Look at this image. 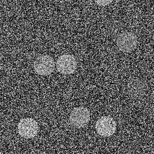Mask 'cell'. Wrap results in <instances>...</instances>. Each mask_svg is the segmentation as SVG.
Masks as SVG:
<instances>
[{"label": "cell", "mask_w": 154, "mask_h": 154, "mask_svg": "<svg viewBox=\"0 0 154 154\" xmlns=\"http://www.w3.org/2000/svg\"><path fill=\"white\" fill-rule=\"evenodd\" d=\"M148 90L146 83L141 79L136 78L130 81L127 85L128 94L131 98L139 99L143 97Z\"/></svg>", "instance_id": "obj_1"}, {"label": "cell", "mask_w": 154, "mask_h": 154, "mask_svg": "<svg viewBox=\"0 0 154 154\" xmlns=\"http://www.w3.org/2000/svg\"><path fill=\"white\" fill-rule=\"evenodd\" d=\"M54 60L48 55L39 57L34 63L35 70L40 75H47L51 74L54 70Z\"/></svg>", "instance_id": "obj_2"}, {"label": "cell", "mask_w": 154, "mask_h": 154, "mask_svg": "<svg viewBox=\"0 0 154 154\" xmlns=\"http://www.w3.org/2000/svg\"><path fill=\"white\" fill-rule=\"evenodd\" d=\"M118 48L122 51L129 53L135 49L137 45V38L135 34L125 32L121 33L117 39Z\"/></svg>", "instance_id": "obj_3"}, {"label": "cell", "mask_w": 154, "mask_h": 154, "mask_svg": "<svg viewBox=\"0 0 154 154\" xmlns=\"http://www.w3.org/2000/svg\"><path fill=\"white\" fill-rule=\"evenodd\" d=\"M38 128L37 122L32 118L22 119L18 125L19 133L26 138H32L35 136Z\"/></svg>", "instance_id": "obj_4"}, {"label": "cell", "mask_w": 154, "mask_h": 154, "mask_svg": "<svg viewBox=\"0 0 154 154\" xmlns=\"http://www.w3.org/2000/svg\"><path fill=\"white\" fill-rule=\"evenodd\" d=\"M72 125L77 128H83L87 125L90 119V113L88 109L79 107L73 109L69 117Z\"/></svg>", "instance_id": "obj_5"}, {"label": "cell", "mask_w": 154, "mask_h": 154, "mask_svg": "<svg viewBox=\"0 0 154 154\" xmlns=\"http://www.w3.org/2000/svg\"><path fill=\"white\" fill-rule=\"evenodd\" d=\"M96 128L100 136L109 137L115 133L116 130V123L112 118L103 117L97 121Z\"/></svg>", "instance_id": "obj_6"}, {"label": "cell", "mask_w": 154, "mask_h": 154, "mask_svg": "<svg viewBox=\"0 0 154 154\" xmlns=\"http://www.w3.org/2000/svg\"><path fill=\"white\" fill-rule=\"evenodd\" d=\"M57 68L58 72L65 75L72 74L75 71L77 62L75 58L69 54H63L57 62Z\"/></svg>", "instance_id": "obj_7"}, {"label": "cell", "mask_w": 154, "mask_h": 154, "mask_svg": "<svg viewBox=\"0 0 154 154\" xmlns=\"http://www.w3.org/2000/svg\"><path fill=\"white\" fill-rule=\"evenodd\" d=\"M98 5L101 6L108 5L112 2V0H94Z\"/></svg>", "instance_id": "obj_8"}]
</instances>
